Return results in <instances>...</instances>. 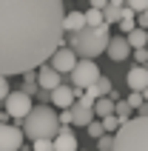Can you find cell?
Segmentation results:
<instances>
[{
	"label": "cell",
	"instance_id": "cell-17",
	"mask_svg": "<svg viewBox=\"0 0 148 151\" xmlns=\"http://www.w3.org/2000/svg\"><path fill=\"white\" fill-rule=\"evenodd\" d=\"M125 37H128V43H131V49H145L148 46V29H142V26H137V29L128 32Z\"/></svg>",
	"mask_w": 148,
	"mask_h": 151
},
{
	"label": "cell",
	"instance_id": "cell-5",
	"mask_svg": "<svg viewBox=\"0 0 148 151\" xmlns=\"http://www.w3.org/2000/svg\"><path fill=\"white\" fill-rule=\"evenodd\" d=\"M71 86H77V88H88V86H94L100 80V66L94 63V60H88V57H80L77 60V66L71 68Z\"/></svg>",
	"mask_w": 148,
	"mask_h": 151
},
{
	"label": "cell",
	"instance_id": "cell-3",
	"mask_svg": "<svg viewBox=\"0 0 148 151\" xmlns=\"http://www.w3.org/2000/svg\"><path fill=\"white\" fill-rule=\"evenodd\" d=\"M63 128V123H60V114H54V109H49V106H34L32 111H29V117L23 120V134L29 137V140H43V137H54Z\"/></svg>",
	"mask_w": 148,
	"mask_h": 151
},
{
	"label": "cell",
	"instance_id": "cell-35",
	"mask_svg": "<svg viewBox=\"0 0 148 151\" xmlns=\"http://www.w3.org/2000/svg\"><path fill=\"white\" fill-rule=\"evenodd\" d=\"M108 3H114V6H125V0H108Z\"/></svg>",
	"mask_w": 148,
	"mask_h": 151
},
{
	"label": "cell",
	"instance_id": "cell-6",
	"mask_svg": "<svg viewBox=\"0 0 148 151\" xmlns=\"http://www.w3.org/2000/svg\"><path fill=\"white\" fill-rule=\"evenodd\" d=\"M3 103H6V114H9L11 120H17V123H20V120H26V117H29V111L34 109V106H32V94H26L23 88L11 91Z\"/></svg>",
	"mask_w": 148,
	"mask_h": 151
},
{
	"label": "cell",
	"instance_id": "cell-26",
	"mask_svg": "<svg viewBox=\"0 0 148 151\" xmlns=\"http://www.w3.org/2000/svg\"><path fill=\"white\" fill-rule=\"evenodd\" d=\"M32 148H34V151H54V140H49V137H43V140H34Z\"/></svg>",
	"mask_w": 148,
	"mask_h": 151
},
{
	"label": "cell",
	"instance_id": "cell-14",
	"mask_svg": "<svg viewBox=\"0 0 148 151\" xmlns=\"http://www.w3.org/2000/svg\"><path fill=\"white\" fill-rule=\"evenodd\" d=\"M71 117H74V126H88L91 120L97 117V114H94V109H88V106H83V103H74L71 106Z\"/></svg>",
	"mask_w": 148,
	"mask_h": 151
},
{
	"label": "cell",
	"instance_id": "cell-9",
	"mask_svg": "<svg viewBox=\"0 0 148 151\" xmlns=\"http://www.w3.org/2000/svg\"><path fill=\"white\" fill-rule=\"evenodd\" d=\"M37 83H40V88H46V91H54V88L63 83V74H60L51 63H43V66L37 68Z\"/></svg>",
	"mask_w": 148,
	"mask_h": 151
},
{
	"label": "cell",
	"instance_id": "cell-22",
	"mask_svg": "<svg viewBox=\"0 0 148 151\" xmlns=\"http://www.w3.org/2000/svg\"><path fill=\"white\" fill-rule=\"evenodd\" d=\"M103 126H106L108 134H117V131H120V126H123V120L117 117V114H108V117H103Z\"/></svg>",
	"mask_w": 148,
	"mask_h": 151
},
{
	"label": "cell",
	"instance_id": "cell-21",
	"mask_svg": "<svg viewBox=\"0 0 148 151\" xmlns=\"http://www.w3.org/2000/svg\"><path fill=\"white\" fill-rule=\"evenodd\" d=\"M114 114H117V117H120V120L125 123V120H131V114H134V106H131L128 100H117V109H114Z\"/></svg>",
	"mask_w": 148,
	"mask_h": 151
},
{
	"label": "cell",
	"instance_id": "cell-31",
	"mask_svg": "<svg viewBox=\"0 0 148 151\" xmlns=\"http://www.w3.org/2000/svg\"><path fill=\"white\" fill-rule=\"evenodd\" d=\"M60 123H63V126H74V117H71V109H60Z\"/></svg>",
	"mask_w": 148,
	"mask_h": 151
},
{
	"label": "cell",
	"instance_id": "cell-30",
	"mask_svg": "<svg viewBox=\"0 0 148 151\" xmlns=\"http://www.w3.org/2000/svg\"><path fill=\"white\" fill-rule=\"evenodd\" d=\"M9 94H11V88H9V77L0 74V100H6Z\"/></svg>",
	"mask_w": 148,
	"mask_h": 151
},
{
	"label": "cell",
	"instance_id": "cell-12",
	"mask_svg": "<svg viewBox=\"0 0 148 151\" xmlns=\"http://www.w3.org/2000/svg\"><path fill=\"white\" fill-rule=\"evenodd\" d=\"M125 83H128V88L131 91H142V88H148V66H131L128 68V74H125Z\"/></svg>",
	"mask_w": 148,
	"mask_h": 151
},
{
	"label": "cell",
	"instance_id": "cell-19",
	"mask_svg": "<svg viewBox=\"0 0 148 151\" xmlns=\"http://www.w3.org/2000/svg\"><path fill=\"white\" fill-rule=\"evenodd\" d=\"M123 9H125V6H114V3H108V6L103 9L106 23H108V26H111V23H120V20H123Z\"/></svg>",
	"mask_w": 148,
	"mask_h": 151
},
{
	"label": "cell",
	"instance_id": "cell-34",
	"mask_svg": "<svg viewBox=\"0 0 148 151\" xmlns=\"http://www.w3.org/2000/svg\"><path fill=\"white\" fill-rule=\"evenodd\" d=\"M88 6H94V9H106V6H108V0H88Z\"/></svg>",
	"mask_w": 148,
	"mask_h": 151
},
{
	"label": "cell",
	"instance_id": "cell-24",
	"mask_svg": "<svg viewBox=\"0 0 148 151\" xmlns=\"http://www.w3.org/2000/svg\"><path fill=\"white\" fill-rule=\"evenodd\" d=\"M85 128H88V134L94 137V140L106 134V126H103V120H91V123H88V126H85Z\"/></svg>",
	"mask_w": 148,
	"mask_h": 151
},
{
	"label": "cell",
	"instance_id": "cell-7",
	"mask_svg": "<svg viewBox=\"0 0 148 151\" xmlns=\"http://www.w3.org/2000/svg\"><path fill=\"white\" fill-rule=\"evenodd\" d=\"M77 60H80V57H77V51H74L68 43H63V46H60V49L51 54V60H49V63L57 68L60 74H71V68L77 66Z\"/></svg>",
	"mask_w": 148,
	"mask_h": 151
},
{
	"label": "cell",
	"instance_id": "cell-29",
	"mask_svg": "<svg viewBox=\"0 0 148 151\" xmlns=\"http://www.w3.org/2000/svg\"><path fill=\"white\" fill-rule=\"evenodd\" d=\"M128 103H131L134 109H140L142 103H145V97H142V91H131V94H128Z\"/></svg>",
	"mask_w": 148,
	"mask_h": 151
},
{
	"label": "cell",
	"instance_id": "cell-4",
	"mask_svg": "<svg viewBox=\"0 0 148 151\" xmlns=\"http://www.w3.org/2000/svg\"><path fill=\"white\" fill-rule=\"evenodd\" d=\"M114 151H148V117L125 120L114 134Z\"/></svg>",
	"mask_w": 148,
	"mask_h": 151
},
{
	"label": "cell",
	"instance_id": "cell-33",
	"mask_svg": "<svg viewBox=\"0 0 148 151\" xmlns=\"http://www.w3.org/2000/svg\"><path fill=\"white\" fill-rule=\"evenodd\" d=\"M137 26L148 29V12H140V14H137Z\"/></svg>",
	"mask_w": 148,
	"mask_h": 151
},
{
	"label": "cell",
	"instance_id": "cell-23",
	"mask_svg": "<svg viewBox=\"0 0 148 151\" xmlns=\"http://www.w3.org/2000/svg\"><path fill=\"white\" fill-rule=\"evenodd\" d=\"M97 151H114V134H103V137H97Z\"/></svg>",
	"mask_w": 148,
	"mask_h": 151
},
{
	"label": "cell",
	"instance_id": "cell-11",
	"mask_svg": "<svg viewBox=\"0 0 148 151\" xmlns=\"http://www.w3.org/2000/svg\"><path fill=\"white\" fill-rule=\"evenodd\" d=\"M51 103H54L57 109H71L74 103H77V91H74V86L60 83L57 88L51 91Z\"/></svg>",
	"mask_w": 148,
	"mask_h": 151
},
{
	"label": "cell",
	"instance_id": "cell-2",
	"mask_svg": "<svg viewBox=\"0 0 148 151\" xmlns=\"http://www.w3.org/2000/svg\"><path fill=\"white\" fill-rule=\"evenodd\" d=\"M111 26L103 23V26H85L80 32L68 34V46L77 51V57H88V60H97L100 54L108 51V43H111Z\"/></svg>",
	"mask_w": 148,
	"mask_h": 151
},
{
	"label": "cell",
	"instance_id": "cell-16",
	"mask_svg": "<svg viewBox=\"0 0 148 151\" xmlns=\"http://www.w3.org/2000/svg\"><path fill=\"white\" fill-rule=\"evenodd\" d=\"M114 109H117V100L108 94V97H100L97 103H94V114H97L100 120L103 117H108V114H114Z\"/></svg>",
	"mask_w": 148,
	"mask_h": 151
},
{
	"label": "cell",
	"instance_id": "cell-27",
	"mask_svg": "<svg viewBox=\"0 0 148 151\" xmlns=\"http://www.w3.org/2000/svg\"><path fill=\"white\" fill-rule=\"evenodd\" d=\"M97 88H100V94H103V97H108V94L114 91V86H111V80H108V77H100V80H97Z\"/></svg>",
	"mask_w": 148,
	"mask_h": 151
},
{
	"label": "cell",
	"instance_id": "cell-10",
	"mask_svg": "<svg viewBox=\"0 0 148 151\" xmlns=\"http://www.w3.org/2000/svg\"><path fill=\"white\" fill-rule=\"evenodd\" d=\"M131 51H134V49H131V43H128V37L123 34V37H111V43H108V51H106V54L114 60V63H123V60H128V54H131Z\"/></svg>",
	"mask_w": 148,
	"mask_h": 151
},
{
	"label": "cell",
	"instance_id": "cell-28",
	"mask_svg": "<svg viewBox=\"0 0 148 151\" xmlns=\"http://www.w3.org/2000/svg\"><path fill=\"white\" fill-rule=\"evenodd\" d=\"M125 6L140 14V12H148V0H125Z\"/></svg>",
	"mask_w": 148,
	"mask_h": 151
},
{
	"label": "cell",
	"instance_id": "cell-13",
	"mask_svg": "<svg viewBox=\"0 0 148 151\" xmlns=\"http://www.w3.org/2000/svg\"><path fill=\"white\" fill-rule=\"evenodd\" d=\"M51 140H54V151H77V145H80L74 131H71V126H63Z\"/></svg>",
	"mask_w": 148,
	"mask_h": 151
},
{
	"label": "cell",
	"instance_id": "cell-36",
	"mask_svg": "<svg viewBox=\"0 0 148 151\" xmlns=\"http://www.w3.org/2000/svg\"><path fill=\"white\" fill-rule=\"evenodd\" d=\"M9 117V114H6V111H3V109H0V123H3V120H6Z\"/></svg>",
	"mask_w": 148,
	"mask_h": 151
},
{
	"label": "cell",
	"instance_id": "cell-18",
	"mask_svg": "<svg viewBox=\"0 0 148 151\" xmlns=\"http://www.w3.org/2000/svg\"><path fill=\"white\" fill-rule=\"evenodd\" d=\"M100 97H103V94H100L97 83H94V86H88V88H83V97H80L77 103H83V106H88V109H94V103H97Z\"/></svg>",
	"mask_w": 148,
	"mask_h": 151
},
{
	"label": "cell",
	"instance_id": "cell-25",
	"mask_svg": "<svg viewBox=\"0 0 148 151\" xmlns=\"http://www.w3.org/2000/svg\"><path fill=\"white\" fill-rule=\"evenodd\" d=\"M23 91L26 94H32V97H40V83H37V80H23Z\"/></svg>",
	"mask_w": 148,
	"mask_h": 151
},
{
	"label": "cell",
	"instance_id": "cell-8",
	"mask_svg": "<svg viewBox=\"0 0 148 151\" xmlns=\"http://www.w3.org/2000/svg\"><path fill=\"white\" fill-rule=\"evenodd\" d=\"M23 131L17 126H9V123H0V151H20L23 148Z\"/></svg>",
	"mask_w": 148,
	"mask_h": 151
},
{
	"label": "cell",
	"instance_id": "cell-37",
	"mask_svg": "<svg viewBox=\"0 0 148 151\" xmlns=\"http://www.w3.org/2000/svg\"><path fill=\"white\" fill-rule=\"evenodd\" d=\"M142 97H145V100H148V88H142Z\"/></svg>",
	"mask_w": 148,
	"mask_h": 151
},
{
	"label": "cell",
	"instance_id": "cell-32",
	"mask_svg": "<svg viewBox=\"0 0 148 151\" xmlns=\"http://www.w3.org/2000/svg\"><path fill=\"white\" fill-rule=\"evenodd\" d=\"M134 60H137L140 66H145L148 63V49H134Z\"/></svg>",
	"mask_w": 148,
	"mask_h": 151
},
{
	"label": "cell",
	"instance_id": "cell-20",
	"mask_svg": "<svg viewBox=\"0 0 148 151\" xmlns=\"http://www.w3.org/2000/svg\"><path fill=\"white\" fill-rule=\"evenodd\" d=\"M103 23H106V17H103V9L88 6V12H85V26H103Z\"/></svg>",
	"mask_w": 148,
	"mask_h": 151
},
{
	"label": "cell",
	"instance_id": "cell-1",
	"mask_svg": "<svg viewBox=\"0 0 148 151\" xmlns=\"http://www.w3.org/2000/svg\"><path fill=\"white\" fill-rule=\"evenodd\" d=\"M66 43L63 0H0V74L40 68Z\"/></svg>",
	"mask_w": 148,
	"mask_h": 151
},
{
	"label": "cell",
	"instance_id": "cell-15",
	"mask_svg": "<svg viewBox=\"0 0 148 151\" xmlns=\"http://www.w3.org/2000/svg\"><path fill=\"white\" fill-rule=\"evenodd\" d=\"M85 29V12H68L66 14V34H74Z\"/></svg>",
	"mask_w": 148,
	"mask_h": 151
}]
</instances>
